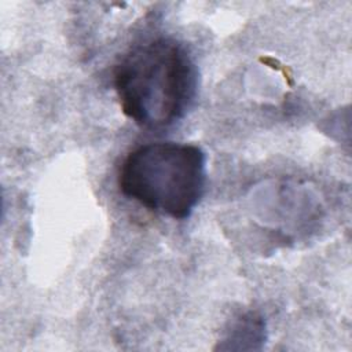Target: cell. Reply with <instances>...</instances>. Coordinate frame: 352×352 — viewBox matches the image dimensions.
Here are the masks:
<instances>
[{
  "mask_svg": "<svg viewBox=\"0 0 352 352\" xmlns=\"http://www.w3.org/2000/svg\"><path fill=\"white\" fill-rule=\"evenodd\" d=\"M114 88L122 113L144 129H164L192 106L198 73L183 44L157 37L133 45L116 65Z\"/></svg>",
  "mask_w": 352,
  "mask_h": 352,
  "instance_id": "1",
  "label": "cell"
},
{
  "mask_svg": "<svg viewBox=\"0 0 352 352\" xmlns=\"http://www.w3.org/2000/svg\"><path fill=\"white\" fill-rule=\"evenodd\" d=\"M206 183V154L197 146L153 142L133 148L118 170V187L129 199L175 220L191 216Z\"/></svg>",
  "mask_w": 352,
  "mask_h": 352,
  "instance_id": "2",
  "label": "cell"
}]
</instances>
